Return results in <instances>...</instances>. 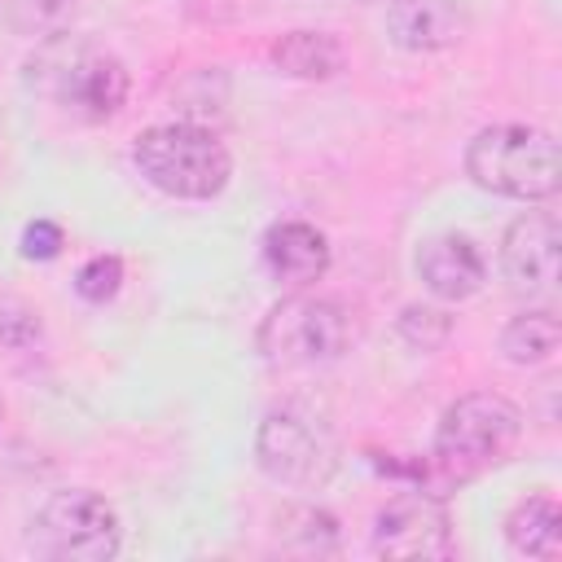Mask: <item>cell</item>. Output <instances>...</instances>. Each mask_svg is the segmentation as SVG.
Listing matches in <instances>:
<instances>
[{
	"label": "cell",
	"mask_w": 562,
	"mask_h": 562,
	"mask_svg": "<svg viewBox=\"0 0 562 562\" xmlns=\"http://www.w3.org/2000/svg\"><path fill=\"white\" fill-rule=\"evenodd\" d=\"M263 263L281 285H312L329 272V241L307 220H277L263 233Z\"/></svg>",
	"instance_id": "8fae6325"
},
{
	"label": "cell",
	"mask_w": 562,
	"mask_h": 562,
	"mask_svg": "<svg viewBox=\"0 0 562 562\" xmlns=\"http://www.w3.org/2000/svg\"><path fill=\"white\" fill-rule=\"evenodd\" d=\"M386 22H391L395 44L413 53L448 48L465 35V9L457 0H391Z\"/></svg>",
	"instance_id": "7c38bea8"
},
{
	"label": "cell",
	"mask_w": 562,
	"mask_h": 562,
	"mask_svg": "<svg viewBox=\"0 0 562 562\" xmlns=\"http://www.w3.org/2000/svg\"><path fill=\"white\" fill-rule=\"evenodd\" d=\"M272 61L294 79H329L342 70V48L325 31H290L272 44Z\"/></svg>",
	"instance_id": "5bb4252c"
},
{
	"label": "cell",
	"mask_w": 562,
	"mask_h": 562,
	"mask_svg": "<svg viewBox=\"0 0 562 562\" xmlns=\"http://www.w3.org/2000/svg\"><path fill=\"white\" fill-rule=\"evenodd\" d=\"M522 439V413L496 391H470L452 400L435 430V470L443 483H470L501 461Z\"/></svg>",
	"instance_id": "6da1fadb"
},
{
	"label": "cell",
	"mask_w": 562,
	"mask_h": 562,
	"mask_svg": "<svg viewBox=\"0 0 562 562\" xmlns=\"http://www.w3.org/2000/svg\"><path fill=\"white\" fill-rule=\"evenodd\" d=\"M0 422H4V400H0Z\"/></svg>",
	"instance_id": "ac0fdd59"
},
{
	"label": "cell",
	"mask_w": 562,
	"mask_h": 562,
	"mask_svg": "<svg viewBox=\"0 0 562 562\" xmlns=\"http://www.w3.org/2000/svg\"><path fill=\"white\" fill-rule=\"evenodd\" d=\"M417 277L426 281L430 294L457 303V299H470L483 290L487 281V263L479 255V246L461 233H439L430 241H422L417 250Z\"/></svg>",
	"instance_id": "30bf717a"
},
{
	"label": "cell",
	"mask_w": 562,
	"mask_h": 562,
	"mask_svg": "<svg viewBox=\"0 0 562 562\" xmlns=\"http://www.w3.org/2000/svg\"><path fill=\"white\" fill-rule=\"evenodd\" d=\"M123 285V263L114 255H92L79 272H75V290L88 299V303H105L114 299Z\"/></svg>",
	"instance_id": "2e32d148"
},
{
	"label": "cell",
	"mask_w": 562,
	"mask_h": 562,
	"mask_svg": "<svg viewBox=\"0 0 562 562\" xmlns=\"http://www.w3.org/2000/svg\"><path fill=\"white\" fill-rule=\"evenodd\" d=\"M378 558H452L448 509L430 492H400L373 518Z\"/></svg>",
	"instance_id": "ba28073f"
},
{
	"label": "cell",
	"mask_w": 562,
	"mask_h": 562,
	"mask_svg": "<svg viewBox=\"0 0 562 562\" xmlns=\"http://www.w3.org/2000/svg\"><path fill=\"white\" fill-rule=\"evenodd\" d=\"M61 246H66V237H61V228L53 220H35V224L22 228V255L26 259H40V263L44 259H57Z\"/></svg>",
	"instance_id": "e0dca14e"
},
{
	"label": "cell",
	"mask_w": 562,
	"mask_h": 562,
	"mask_svg": "<svg viewBox=\"0 0 562 562\" xmlns=\"http://www.w3.org/2000/svg\"><path fill=\"white\" fill-rule=\"evenodd\" d=\"M558 215L527 211L505 228L501 268L518 294H553L558 290Z\"/></svg>",
	"instance_id": "9c48e42d"
},
{
	"label": "cell",
	"mask_w": 562,
	"mask_h": 562,
	"mask_svg": "<svg viewBox=\"0 0 562 562\" xmlns=\"http://www.w3.org/2000/svg\"><path fill=\"white\" fill-rule=\"evenodd\" d=\"M255 461L268 479L285 487H325L338 470V448L325 426L299 413H268L255 435Z\"/></svg>",
	"instance_id": "52a82bcc"
},
{
	"label": "cell",
	"mask_w": 562,
	"mask_h": 562,
	"mask_svg": "<svg viewBox=\"0 0 562 562\" xmlns=\"http://www.w3.org/2000/svg\"><path fill=\"white\" fill-rule=\"evenodd\" d=\"M40 75L48 79V92L57 105H66L83 123H101L119 114L127 101V70L119 57L88 48V44H53L35 61Z\"/></svg>",
	"instance_id": "8992f818"
},
{
	"label": "cell",
	"mask_w": 562,
	"mask_h": 562,
	"mask_svg": "<svg viewBox=\"0 0 562 562\" xmlns=\"http://www.w3.org/2000/svg\"><path fill=\"white\" fill-rule=\"evenodd\" d=\"M505 540L522 558L553 562L562 553V509L553 496H527L505 518Z\"/></svg>",
	"instance_id": "4fadbf2b"
},
{
	"label": "cell",
	"mask_w": 562,
	"mask_h": 562,
	"mask_svg": "<svg viewBox=\"0 0 562 562\" xmlns=\"http://www.w3.org/2000/svg\"><path fill=\"white\" fill-rule=\"evenodd\" d=\"M465 171L479 189L518 202H544L562 184L558 140L544 127H527V123L483 127L465 145Z\"/></svg>",
	"instance_id": "7a4b0ae2"
},
{
	"label": "cell",
	"mask_w": 562,
	"mask_h": 562,
	"mask_svg": "<svg viewBox=\"0 0 562 562\" xmlns=\"http://www.w3.org/2000/svg\"><path fill=\"white\" fill-rule=\"evenodd\" d=\"M123 544L119 514L105 496L88 487L53 492L31 518V549L57 562H105Z\"/></svg>",
	"instance_id": "5b68a950"
},
{
	"label": "cell",
	"mask_w": 562,
	"mask_h": 562,
	"mask_svg": "<svg viewBox=\"0 0 562 562\" xmlns=\"http://www.w3.org/2000/svg\"><path fill=\"white\" fill-rule=\"evenodd\" d=\"M558 342H562V325H558V316L553 312H522V316H514L509 325H505V334H501V351H505V360H514V364H549L553 356H558Z\"/></svg>",
	"instance_id": "9a60e30c"
},
{
	"label": "cell",
	"mask_w": 562,
	"mask_h": 562,
	"mask_svg": "<svg viewBox=\"0 0 562 562\" xmlns=\"http://www.w3.org/2000/svg\"><path fill=\"white\" fill-rule=\"evenodd\" d=\"M351 312L334 299L316 294H290L281 299L263 325H259V351L268 364L281 369H307V364H329L351 347Z\"/></svg>",
	"instance_id": "277c9868"
},
{
	"label": "cell",
	"mask_w": 562,
	"mask_h": 562,
	"mask_svg": "<svg viewBox=\"0 0 562 562\" xmlns=\"http://www.w3.org/2000/svg\"><path fill=\"white\" fill-rule=\"evenodd\" d=\"M132 162L158 193L189 198V202H206V198L224 193V184L233 176V158H228L224 140L198 123L145 127L132 145Z\"/></svg>",
	"instance_id": "3957f363"
}]
</instances>
